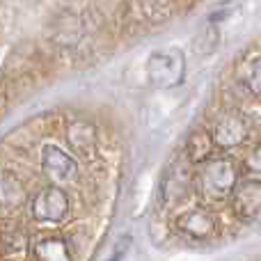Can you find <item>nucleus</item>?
Returning a JSON list of instances; mask_svg holds the SVG:
<instances>
[{"label":"nucleus","mask_w":261,"mask_h":261,"mask_svg":"<svg viewBox=\"0 0 261 261\" xmlns=\"http://www.w3.org/2000/svg\"><path fill=\"white\" fill-rule=\"evenodd\" d=\"M239 186V172H236L234 163L225 161V158H216V161H206L199 172V193L208 202H222V199L231 197Z\"/></svg>","instance_id":"f257e3e1"},{"label":"nucleus","mask_w":261,"mask_h":261,"mask_svg":"<svg viewBox=\"0 0 261 261\" xmlns=\"http://www.w3.org/2000/svg\"><path fill=\"white\" fill-rule=\"evenodd\" d=\"M147 76L149 83L161 90L181 85L186 78V55L174 46L153 50L147 60Z\"/></svg>","instance_id":"f03ea898"},{"label":"nucleus","mask_w":261,"mask_h":261,"mask_svg":"<svg viewBox=\"0 0 261 261\" xmlns=\"http://www.w3.org/2000/svg\"><path fill=\"white\" fill-rule=\"evenodd\" d=\"M69 213V197L60 186L39 190L32 199V218L39 222H62Z\"/></svg>","instance_id":"7ed1b4c3"},{"label":"nucleus","mask_w":261,"mask_h":261,"mask_svg":"<svg viewBox=\"0 0 261 261\" xmlns=\"http://www.w3.org/2000/svg\"><path fill=\"white\" fill-rule=\"evenodd\" d=\"M41 170L53 181V186L67 184L78 176V163L58 144H46L41 149Z\"/></svg>","instance_id":"20e7f679"},{"label":"nucleus","mask_w":261,"mask_h":261,"mask_svg":"<svg viewBox=\"0 0 261 261\" xmlns=\"http://www.w3.org/2000/svg\"><path fill=\"white\" fill-rule=\"evenodd\" d=\"M248 133H250V126H248V122H245V117H241V115H236V113H229L216 124L211 135H213L216 147L234 149L248 140Z\"/></svg>","instance_id":"39448f33"},{"label":"nucleus","mask_w":261,"mask_h":261,"mask_svg":"<svg viewBox=\"0 0 261 261\" xmlns=\"http://www.w3.org/2000/svg\"><path fill=\"white\" fill-rule=\"evenodd\" d=\"M231 206L234 213L243 220H250L261 211V184L257 181H248L236 186L234 195H231Z\"/></svg>","instance_id":"423d86ee"},{"label":"nucleus","mask_w":261,"mask_h":261,"mask_svg":"<svg viewBox=\"0 0 261 261\" xmlns=\"http://www.w3.org/2000/svg\"><path fill=\"white\" fill-rule=\"evenodd\" d=\"M176 227L190 239H208L216 231V218L204 208H190L176 218Z\"/></svg>","instance_id":"0eeeda50"},{"label":"nucleus","mask_w":261,"mask_h":261,"mask_svg":"<svg viewBox=\"0 0 261 261\" xmlns=\"http://www.w3.org/2000/svg\"><path fill=\"white\" fill-rule=\"evenodd\" d=\"M213 135L206 133V130H195L190 135L188 144H186V156H188L190 163H204L211 158L213 153Z\"/></svg>","instance_id":"6e6552de"},{"label":"nucleus","mask_w":261,"mask_h":261,"mask_svg":"<svg viewBox=\"0 0 261 261\" xmlns=\"http://www.w3.org/2000/svg\"><path fill=\"white\" fill-rule=\"evenodd\" d=\"M35 257L37 261H71L67 241L62 239H41L35 245Z\"/></svg>","instance_id":"1a4fd4ad"},{"label":"nucleus","mask_w":261,"mask_h":261,"mask_svg":"<svg viewBox=\"0 0 261 261\" xmlns=\"http://www.w3.org/2000/svg\"><path fill=\"white\" fill-rule=\"evenodd\" d=\"M239 81L250 94L261 96V53L243 62V67L239 69Z\"/></svg>","instance_id":"9d476101"},{"label":"nucleus","mask_w":261,"mask_h":261,"mask_svg":"<svg viewBox=\"0 0 261 261\" xmlns=\"http://www.w3.org/2000/svg\"><path fill=\"white\" fill-rule=\"evenodd\" d=\"M67 140L73 149H90L96 142V128L90 122H71L67 126Z\"/></svg>","instance_id":"9b49d317"},{"label":"nucleus","mask_w":261,"mask_h":261,"mask_svg":"<svg viewBox=\"0 0 261 261\" xmlns=\"http://www.w3.org/2000/svg\"><path fill=\"white\" fill-rule=\"evenodd\" d=\"M186 188H188V172H186L184 165H176L174 172L165 176V184H163V193H165V199L170 202H179L184 197Z\"/></svg>","instance_id":"f8f14e48"},{"label":"nucleus","mask_w":261,"mask_h":261,"mask_svg":"<svg viewBox=\"0 0 261 261\" xmlns=\"http://www.w3.org/2000/svg\"><path fill=\"white\" fill-rule=\"evenodd\" d=\"M23 199V188L12 176H0V206H16Z\"/></svg>","instance_id":"ddd939ff"},{"label":"nucleus","mask_w":261,"mask_h":261,"mask_svg":"<svg viewBox=\"0 0 261 261\" xmlns=\"http://www.w3.org/2000/svg\"><path fill=\"white\" fill-rule=\"evenodd\" d=\"M243 170H245L248 181H257V184H261V144L259 147H254L252 151L245 156Z\"/></svg>","instance_id":"4468645a"},{"label":"nucleus","mask_w":261,"mask_h":261,"mask_svg":"<svg viewBox=\"0 0 261 261\" xmlns=\"http://www.w3.org/2000/svg\"><path fill=\"white\" fill-rule=\"evenodd\" d=\"M259 229H261V225H259Z\"/></svg>","instance_id":"2eb2a0df"}]
</instances>
